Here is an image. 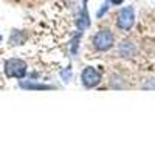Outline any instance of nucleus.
Here are the masks:
<instances>
[{
    "instance_id": "nucleus-1",
    "label": "nucleus",
    "mask_w": 155,
    "mask_h": 155,
    "mask_svg": "<svg viewBox=\"0 0 155 155\" xmlns=\"http://www.w3.org/2000/svg\"><path fill=\"white\" fill-rule=\"evenodd\" d=\"M3 71L6 78H16V79H23L28 74V65L23 59L11 58L6 59L3 64Z\"/></svg>"
},
{
    "instance_id": "nucleus-2",
    "label": "nucleus",
    "mask_w": 155,
    "mask_h": 155,
    "mask_svg": "<svg viewBox=\"0 0 155 155\" xmlns=\"http://www.w3.org/2000/svg\"><path fill=\"white\" fill-rule=\"evenodd\" d=\"M92 45L96 51H101V53H104V51H109L115 47V34L107 30V28H102L99 30L93 39H92Z\"/></svg>"
},
{
    "instance_id": "nucleus-3",
    "label": "nucleus",
    "mask_w": 155,
    "mask_h": 155,
    "mask_svg": "<svg viewBox=\"0 0 155 155\" xmlns=\"http://www.w3.org/2000/svg\"><path fill=\"white\" fill-rule=\"evenodd\" d=\"M135 25V9L134 6H123L116 16V27L121 31H130Z\"/></svg>"
},
{
    "instance_id": "nucleus-4",
    "label": "nucleus",
    "mask_w": 155,
    "mask_h": 155,
    "mask_svg": "<svg viewBox=\"0 0 155 155\" xmlns=\"http://www.w3.org/2000/svg\"><path fill=\"white\" fill-rule=\"evenodd\" d=\"M102 81V74L101 71L96 68V67H92V65H88L82 70L81 73V84L85 87V88H95L101 84Z\"/></svg>"
},
{
    "instance_id": "nucleus-5",
    "label": "nucleus",
    "mask_w": 155,
    "mask_h": 155,
    "mask_svg": "<svg viewBox=\"0 0 155 155\" xmlns=\"http://www.w3.org/2000/svg\"><path fill=\"white\" fill-rule=\"evenodd\" d=\"M19 87L23 90H54V85L39 82L36 79H19Z\"/></svg>"
},
{
    "instance_id": "nucleus-6",
    "label": "nucleus",
    "mask_w": 155,
    "mask_h": 155,
    "mask_svg": "<svg viewBox=\"0 0 155 155\" xmlns=\"http://www.w3.org/2000/svg\"><path fill=\"white\" fill-rule=\"evenodd\" d=\"M90 27V16H88V9H87V2L82 3V9L79 12V16L76 19V28L78 31H85Z\"/></svg>"
},
{
    "instance_id": "nucleus-7",
    "label": "nucleus",
    "mask_w": 155,
    "mask_h": 155,
    "mask_svg": "<svg viewBox=\"0 0 155 155\" xmlns=\"http://www.w3.org/2000/svg\"><path fill=\"white\" fill-rule=\"evenodd\" d=\"M118 53L124 59H132L137 53V47L132 41H123L118 47Z\"/></svg>"
},
{
    "instance_id": "nucleus-8",
    "label": "nucleus",
    "mask_w": 155,
    "mask_h": 155,
    "mask_svg": "<svg viewBox=\"0 0 155 155\" xmlns=\"http://www.w3.org/2000/svg\"><path fill=\"white\" fill-rule=\"evenodd\" d=\"M27 39H28L27 33L19 31V30H12L11 37H9V44H11V45H22V44H25V41H27Z\"/></svg>"
},
{
    "instance_id": "nucleus-9",
    "label": "nucleus",
    "mask_w": 155,
    "mask_h": 155,
    "mask_svg": "<svg viewBox=\"0 0 155 155\" xmlns=\"http://www.w3.org/2000/svg\"><path fill=\"white\" fill-rule=\"evenodd\" d=\"M82 31H76L74 36L71 37L70 41V54L71 56H76L78 51H79V44H81V39H82Z\"/></svg>"
},
{
    "instance_id": "nucleus-10",
    "label": "nucleus",
    "mask_w": 155,
    "mask_h": 155,
    "mask_svg": "<svg viewBox=\"0 0 155 155\" xmlns=\"http://www.w3.org/2000/svg\"><path fill=\"white\" fill-rule=\"evenodd\" d=\"M71 76H73V73H71V65L65 67V68H64V70L61 71V78H62V81L65 82V84H68V82H70Z\"/></svg>"
},
{
    "instance_id": "nucleus-11",
    "label": "nucleus",
    "mask_w": 155,
    "mask_h": 155,
    "mask_svg": "<svg viewBox=\"0 0 155 155\" xmlns=\"http://www.w3.org/2000/svg\"><path fill=\"white\" fill-rule=\"evenodd\" d=\"M110 87L112 88H124V81L123 78H118V76H112V81H110Z\"/></svg>"
},
{
    "instance_id": "nucleus-12",
    "label": "nucleus",
    "mask_w": 155,
    "mask_h": 155,
    "mask_svg": "<svg viewBox=\"0 0 155 155\" xmlns=\"http://www.w3.org/2000/svg\"><path fill=\"white\" fill-rule=\"evenodd\" d=\"M109 8H110V2H109V0H106V2H104V3L101 5L99 11L96 12V17H98V19H101V17H102V16H104L106 12L109 11Z\"/></svg>"
},
{
    "instance_id": "nucleus-13",
    "label": "nucleus",
    "mask_w": 155,
    "mask_h": 155,
    "mask_svg": "<svg viewBox=\"0 0 155 155\" xmlns=\"http://www.w3.org/2000/svg\"><path fill=\"white\" fill-rule=\"evenodd\" d=\"M109 2H110V5L120 6V5H123V2H124V0H109Z\"/></svg>"
},
{
    "instance_id": "nucleus-14",
    "label": "nucleus",
    "mask_w": 155,
    "mask_h": 155,
    "mask_svg": "<svg viewBox=\"0 0 155 155\" xmlns=\"http://www.w3.org/2000/svg\"><path fill=\"white\" fill-rule=\"evenodd\" d=\"M2 41H3V37H2V36H0V44H2Z\"/></svg>"
},
{
    "instance_id": "nucleus-15",
    "label": "nucleus",
    "mask_w": 155,
    "mask_h": 155,
    "mask_svg": "<svg viewBox=\"0 0 155 155\" xmlns=\"http://www.w3.org/2000/svg\"><path fill=\"white\" fill-rule=\"evenodd\" d=\"M84 2H87V0H84Z\"/></svg>"
}]
</instances>
